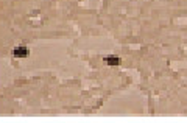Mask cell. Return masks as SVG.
<instances>
[{"mask_svg": "<svg viewBox=\"0 0 187 123\" xmlns=\"http://www.w3.org/2000/svg\"><path fill=\"white\" fill-rule=\"evenodd\" d=\"M13 58H27L30 55V50L27 47H16L13 52H11Z\"/></svg>", "mask_w": 187, "mask_h": 123, "instance_id": "1", "label": "cell"}, {"mask_svg": "<svg viewBox=\"0 0 187 123\" xmlns=\"http://www.w3.org/2000/svg\"><path fill=\"white\" fill-rule=\"evenodd\" d=\"M105 62L109 64V66H119L120 64V58H117V56H106Z\"/></svg>", "mask_w": 187, "mask_h": 123, "instance_id": "2", "label": "cell"}]
</instances>
